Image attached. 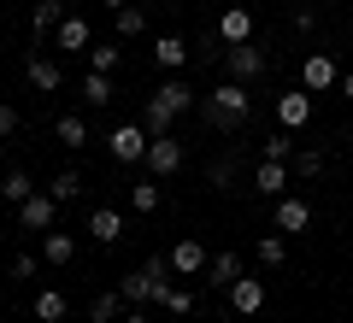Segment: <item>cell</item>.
Returning <instances> with one entry per match:
<instances>
[{"mask_svg": "<svg viewBox=\"0 0 353 323\" xmlns=\"http://www.w3.org/2000/svg\"><path fill=\"white\" fill-rule=\"evenodd\" d=\"M201 124L206 129H218V136H241V129L253 124V94H248V83H236V76H224L218 88H206L201 94Z\"/></svg>", "mask_w": 353, "mask_h": 323, "instance_id": "1", "label": "cell"}, {"mask_svg": "<svg viewBox=\"0 0 353 323\" xmlns=\"http://www.w3.org/2000/svg\"><path fill=\"white\" fill-rule=\"evenodd\" d=\"M271 71V53L265 48H253V41H230L224 48V76H236V83H259V76Z\"/></svg>", "mask_w": 353, "mask_h": 323, "instance_id": "2", "label": "cell"}, {"mask_svg": "<svg viewBox=\"0 0 353 323\" xmlns=\"http://www.w3.org/2000/svg\"><path fill=\"white\" fill-rule=\"evenodd\" d=\"M18 229H24V236H48V229H59V200H53L48 188H36V194L18 206Z\"/></svg>", "mask_w": 353, "mask_h": 323, "instance_id": "3", "label": "cell"}, {"mask_svg": "<svg viewBox=\"0 0 353 323\" xmlns=\"http://www.w3.org/2000/svg\"><path fill=\"white\" fill-rule=\"evenodd\" d=\"M148 129H141V124H112V129H106V153H112V159L118 165H141V159H148Z\"/></svg>", "mask_w": 353, "mask_h": 323, "instance_id": "4", "label": "cell"}, {"mask_svg": "<svg viewBox=\"0 0 353 323\" xmlns=\"http://www.w3.org/2000/svg\"><path fill=\"white\" fill-rule=\"evenodd\" d=\"M271 112H277V129H289V136H301V129L312 124V94H306V88H283Z\"/></svg>", "mask_w": 353, "mask_h": 323, "instance_id": "5", "label": "cell"}, {"mask_svg": "<svg viewBox=\"0 0 353 323\" xmlns=\"http://www.w3.org/2000/svg\"><path fill=\"white\" fill-rule=\"evenodd\" d=\"M141 165H148V176H176V171H183V141H176V136L148 141V159H141Z\"/></svg>", "mask_w": 353, "mask_h": 323, "instance_id": "6", "label": "cell"}, {"mask_svg": "<svg viewBox=\"0 0 353 323\" xmlns=\"http://www.w3.org/2000/svg\"><path fill=\"white\" fill-rule=\"evenodd\" d=\"M341 76H336V59L330 53H306V65H301V88L306 94H324V88H336Z\"/></svg>", "mask_w": 353, "mask_h": 323, "instance_id": "7", "label": "cell"}, {"mask_svg": "<svg viewBox=\"0 0 353 323\" xmlns=\"http://www.w3.org/2000/svg\"><path fill=\"white\" fill-rule=\"evenodd\" d=\"M230 311H236V317H259L265 311V282L236 276V282H230Z\"/></svg>", "mask_w": 353, "mask_h": 323, "instance_id": "8", "label": "cell"}, {"mask_svg": "<svg viewBox=\"0 0 353 323\" xmlns=\"http://www.w3.org/2000/svg\"><path fill=\"white\" fill-rule=\"evenodd\" d=\"M283 188H289V165H283V159H259V165H253V194L283 200Z\"/></svg>", "mask_w": 353, "mask_h": 323, "instance_id": "9", "label": "cell"}, {"mask_svg": "<svg viewBox=\"0 0 353 323\" xmlns=\"http://www.w3.org/2000/svg\"><path fill=\"white\" fill-rule=\"evenodd\" d=\"M171 264H176V276H206V264H212V253H206V247H201L194 236H183V241L171 247Z\"/></svg>", "mask_w": 353, "mask_h": 323, "instance_id": "10", "label": "cell"}, {"mask_svg": "<svg viewBox=\"0 0 353 323\" xmlns=\"http://www.w3.org/2000/svg\"><path fill=\"white\" fill-rule=\"evenodd\" d=\"M153 94H159V100H165V106H171L176 118H183V112H194V106H201V88H194V83H183V76H165V83L153 88Z\"/></svg>", "mask_w": 353, "mask_h": 323, "instance_id": "11", "label": "cell"}, {"mask_svg": "<svg viewBox=\"0 0 353 323\" xmlns=\"http://www.w3.org/2000/svg\"><path fill=\"white\" fill-rule=\"evenodd\" d=\"M88 236L101 241V247L124 241V211H118V206H94V211H88Z\"/></svg>", "mask_w": 353, "mask_h": 323, "instance_id": "12", "label": "cell"}, {"mask_svg": "<svg viewBox=\"0 0 353 323\" xmlns=\"http://www.w3.org/2000/svg\"><path fill=\"white\" fill-rule=\"evenodd\" d=\"M194 59V48L183 36H153V65H165V71H183V65Z\"/></svg>", "mask_w": 353, "mask_h": 323, "instance_id": "13", "label": "cell"}, {"mask_svg": "<svg viewBox=\"0 0 353 323\" xmlns=\"http://www.w3.org/2000/svg\"><path fill=\"white\" fill-rule=\"evenodd\" d=\"M306 224H312V206H306L301 194H283L277 200V229H283V236H301Z\"/></svg>", "mask_w": 353, "mask_h": 323, "instance_id": "14", "label": "cell"}, {"mask_svg": "<svg viewBox=\"0 0 353 323\" xmlns=\"http://www.w3.org/2000/svg\"><path fill=\"white\" fill-rule=\"evenodd\" d=\"M124 311H130L124 288H106V294L88 300V323H124Z\"/></svg>", "mask_w": 353, "mask_h": 323, "instance_id": "15", "label": "cell"}, {"mask_svg": "<svg viewBox=\"0 0 353 323\" xmlns=\"http://www.w3.org/2000/svg\"><path fill=\"white\" fill-rule=\"evenodd\" d=\"M236 276H248V271H241V253H212V264H206V288L230 294V282H236Z\"/></svg>", "mask_w": 353, "mask_h": 323, "instance_id": "16", "label": "cell"}, {"mask_svg": "<svg viewBox=\"0 0 353 323\" xmlns=\"http://www.w3.org/2000/svg\"><path fill=\"white\" fill-rule=\"evenodd\" d=\"M30 83H36L41 94H59L65 88V65H53L48 53H30Z\"/></svg>", "mask_w": 353, "mask_h": 323, "instance_id": "17", "label": "cell"}, {"mask_svg": "<svg viewBox=\"0 0 353 323\" xmlns=\"http://www.w3.org/2000/svg\"><path fill=\"white\" fill-rule=\"evenodd\" d=\"M141 129H148L153 141H159V136H171V129H176V112L165 106L159 94H148V106H141Z\"/></svg>", "mask_w": 353, "mask_h": 323, "instance_id": "18", "label": "cell"}, {"mask_svg": "<svg viewBox=\"0 0 353 323\" xmlns=\"http://www.w3.org/2000/svg\"><path fill=\"white\" fill-rule=\"evenodd\" d=\"M218 36L224 41H253V12L248 6H224L218 12Z\"/></svg>", "mask_w": 353, "mask_h": 323, "instance_id": "19", "label": "cell"}, {"mask_svg": "<svg viewBox=\"0 0 353 323\" xmlns=\"http://www.w3.org/2000/svg\"><path fill=\"white\" fill-rule=\"evenodd\" d=\"M65 0H36V6H30V24H36V36H53V30L65 24Z\"/></svg>", "mask_w": 353, "mask_h": 323, "instance_id": "20", "label": "cell"}, {"mask_svg": "<svg viewBox=\"0 0 353 323\" xmlns=\"http://www.w3.org/2000/svg\"><path fill=\"white\" fill-rule=\"evenodd\" d=\"M41 259H48V264H71V259H77V236L48 229V236H41Z\"/></svg>", "mask_w": 353, "mask_h": 323, "instance_id": "21", "label": "cell"}, {"mask_svg": "<svg viewBox=\"0 0 353 323\" xmlns=\"http://www.w3.org/2000/svg\"><path fill=\"white\" fill-rule=\"evenodd\" d=\"M112 94H118V88H112L106 71H88L83 76V106H112Z\"/></svg>", "mask_w": 353, "mask_h": 323, "instance_id": "22", "label": "cell"}, {"mask_svg": "<svg viewBox=\"0 0 353 323\" xmlns=\"http://www.w3.org/2000/svg\"><path fill=\"white\" fill-rule=\"evenodd\" d=\"M53 136H59V147H88V124L77 112H59V124H53Z\"/></svg>", "mask_w": 353, "mask_h": 323, "instance_id": "23", "label": "cell"}, {"mask_svg": "<svg viewBox=\"0 0 353 323\" xmlns=\"http://www.w3.org/2000/svg\"><path fill=\"white\" fill-rule=\"evenodd\" d=\"M53 36H59V53H88V24L83 18H65Z\"/></svg>", "mask_w": 353, "mask_h": 323, "instance_id": "24", "label": "cell"}, {"mask_svg": "<svg viewBox=\"0 0 353 323\" xmlns=\"http://www.w3.org/2000/svg\"><path fill=\"white\" fill-rule=\"evenodd\" d=\"M65 311H71V306H65L59 288H41V294H36V323H65Z\"/></svg>", "mask_w": 353, "mask_h": 323, "instance_id": "25", "label": "cell"}, {"mask_svg": "<svg viewBox=\"0 0 353 323\" xmlns=\"http://www.w3.org/2000/svg\"><path fill=\"white\" fill-rule=\"evenodd\" d=\"M253 253H259L265 271H277V264L289 259V241H283V229H277V236H259V241H253Z\"/></svg>", "mask_w": 353, "mask_h": 323, "instance_id": "26", "label": "cell"}, {"mask_svg": "<svg viewBox=\"0 0 353 323\" xmlns=\"http://www.w3.org/2000/svg\"><path fill=\"white\" fill-rule=\"evenodd\" d=\"M294 153H301V147H294V136H289V129H271V136L259 141V159H283V165H289Z\"/></svg>", "mask_w": 353, "mask_h": 323, "instance_id": "27", "label": "cell"}, {"mask_svg": "<svg viewBox=\"0 0 353 323\" xmlns=\"http://www.w3.org/2000/svg\"><path fill=\"white\" fill-rule=\"evenodd\" d=\"M0 194H6V206H24V200L36 194V183H30L24 171H6V183H0Z\"/></svg>", "mask_w": 353, "mask_h": 323, "instance_id": "28", "label": "cell"}, {"mask_svg": "<svg viewBox=\"0 0 353 323\" xmlns=\"http://www.w3.org/2000/svg\"><path fill=\"white\" fill-rule=\"evenodd\" d=\"M153 183H159V176H141V183H130V206H136V211H159V188H153Z\"/></svg>", "mask_w": 353, "mask_h": 323, "instance_id": "29", "label": "cell"}, {"mask_svg": "<svg viewBox=\"0 0 353 323\" xmlns=\"http://www.w3.org/2000/svg\"><path fill=\"white\" fill-rule=\"evenodd\" d=\"M324 147H301V153H294V176H306V183H312V176H324Z\"/></svg>", "mask_w": 353, "mask_h": 323, "instance_id": "30", "label": "cell"}, {"mask_svg": "<svg viewBox=\"0 0 353 323\" xmlns=\"http://www.w3.org/2000/svg\"><path fill=\"white\" fill-rule=\"evenodd\" d=\"M48 194L59 200V206H65V200H77V194H83V171H59V176L48 183Z\"/></svg>", "mask_w": 353, "mask_h": 323, "instance_id": "31", "label": "cell"}, {"mask_svg": "<svg viewBox=\"0 0 353 323\" xmlns=\"http://www.w3.org/2000/svg\"><path fill=\"white\" fill-rule=\"evenodd\" d=\"M236 176H241V165H236V153H224V159H218L212 171H206V183H212V188H236Z\"/></svg>", "mask_w": 353, "mask_h": 323, "instance_id": "32", "label": "cell"}, {"mask_svg": "<svg viewBox=\"0 0 353 323\" xmlns=\"http://www.w3.org/2000/svg\"><path fill=\"white\" fill-rule=\"evenodd\" d=\"M118 36H148V12L141 6H118Z\"/></svg>", "mask_w": 353, "mask_h": 323, "instance_id": "33", "label": "cell"}, {"mask_svg": "<svg viewBox=\"0 0 353 323\" xmlns=\"http://www.w3.org/2000/svg\"><path fill=\"white\" fill-rule=\"evenodd\" d=\"M171 317H183V311H194V288H165V300H159Z\"/></svg>", "mask_w": 353, "mask_h": 323, "instance_id": "34", "label": "cell"}, {"mask_svg": "<svg viewBox=\"0 0 353 323\" xmlns=\"http://www.w3.org/2000/svg\"><path fill=\"white\" fill-rule=\"evenodd\" d=\"M112 65H118V48H106V41L88 48V71H106V76H112Z\"/></svg>", "mask_w": 353, "mask_h": 323, "instance_id": "35", "label": "cell"}, {"mask_svg": "<svg viewBox=\"0 0 353 323\" xmlns=\"http://www.w3.org/2000/svg\"><path fill=\"white\" fill-rule=\"evenodd\" d=\"M36 271H41V259H36V253H12V282H30Z\"/></svg>", "mask_w": 353, "mask_h": 323, "instance_id": "36", "label": "cell"}, {"mask_svg": "<svg viewBox=\"0 0 353 323\" xmlns=\"http://www.w3.org/2000/svg\"><path fill=\"white\" fill-rule=\"evenodd\" d=\"M312 30H318V12L312 6H294V36H312Z\"/></svg>", "mask_w": 353, "mask_h": 323, "instance_id": "37", "label": "cell"}, {"mask_svg": "<svg viewBox=\"0 0 353 323\" xmlns=\"http://www.w3.org/2000/svg\"><path fill=\"white\" fill-rule=\"evenodd\" d=\"M0 136H18V106H6V100H0Z\"/></svg>", "mask_w": 353, "mask_h": 323, "instance_id": "38", "label": "cell"}, {"mask_svg": "<svg viewBox=\"0 0 353 323\" xmlns=\"http://www.w3.org/2000/svg\"><path fill=\"white\" fill-rule=\"evenodd\" d=\"M124 323H153V317H148V306H130V311H124Z\"/></svg>", "mask_w": 353, "mask_h": 323, "instance_id": "39", "label": "cell"}, {"mask_svg": "<svg viewBox=\"0 0 353 323\" xmlns=\"http://www.w3.org/2000/svg\"><path fill=\"white\" fill-rule=\"evenodd\" d=\"M341 100H347V106H353V71L341 76Z\"/></svg>", "mask_w": 353, "mask_h": 323, "instance_id": "40", "label": "cell"}, {"mask_svg": "<svg viewBox=\"0 0 353 323\" xmlns=\"http://www.w3.org/2000/svg\"><path fill=\"white\" fill-rule=\"evenodd\" d=\"M101 6H112V12H118V6H130V0H101Z\"/></svg>", "mask_w": 353, "mask_h": 323, "instance_id": "41", "label": "cell"}, {"mask_svg": "<svg viewBox=\"0 0 353 323\" xmlns=\"http://www.w3.org/2000/svg\"><path fill=\"white\" fill-rule=\"evenodd\" d=\"M347 159H353V147H347Z\"/></svg>", "mask_w": 353, "mask_h": 323, "instance_id": "42", "label": "cell"}]
</instances>
